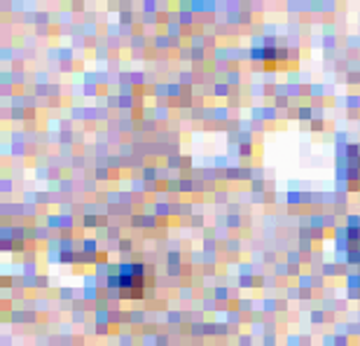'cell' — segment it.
Returning a JSON list of instances; mask_svg holds the SVG:
<instances>
[{
	"mask_svg": "<svg viewBox=\"0 0 360 346\" xmlns=\"http://www.w3.org/2000/svg\"><path fill=\"white\" fill-rule=\"evenodd\" d=\"M115 286L120 288V295L124 300L143 297V267L141 264H124L120 269V276L115 278Z\"/></svg>",
	"mask_w": 360,
	"mask_h": 346,
	"instance_id": "obj_1",
	"label": "cell"
}]
</instances>
